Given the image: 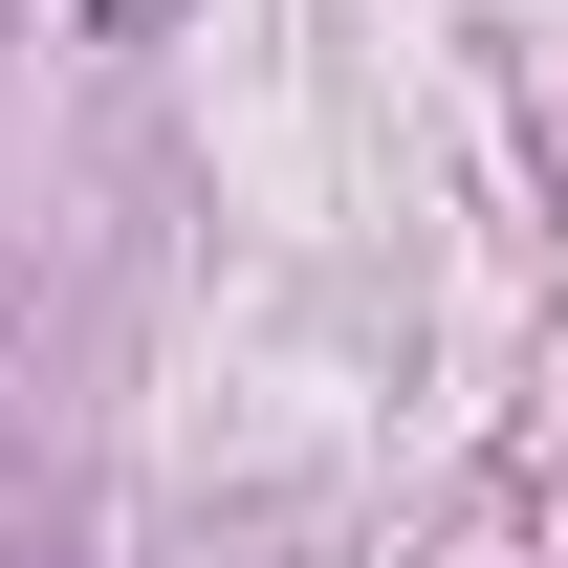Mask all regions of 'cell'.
I'll return each mask as SVG.
<instances>
[{"label": "cell", "instance_id": "6da1fadb", "mask_svg": "<svg viewBox=\"0 0 568 568\" xmlns=\"http://www.w3.org/2000/svg\"><path fill=\"white\" fill-rule=\"evenodd\" d=\"M88 22H110V44H132V22H153V0H88Z\"/></svg>", "mask_w": 568, "mask_h": 568}]
</instances>
